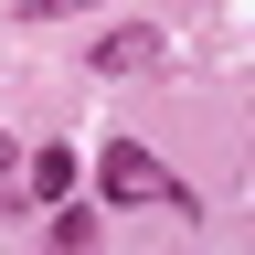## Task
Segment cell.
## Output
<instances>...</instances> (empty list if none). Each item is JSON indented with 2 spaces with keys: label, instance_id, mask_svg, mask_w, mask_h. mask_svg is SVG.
<instances>
[{
  "label": "cell",
  "instance_id": "2",
  "mask_svg": "<svg viewBox=\"0 0 255 255\" xmlns=\"http://www.w3.org/2000/svg\"><path fill=\"white\" fill-rule=\"evenodd\" d=\"M149 64H170V43H159L149 21H117L107 43H96V75H149Z\"/></svg>",
  "mask_w": 255,
  "mask_h": 255
},
{
  "label": "cell",
  "instance_id": "3",
  "mask_svg": "<svg viewBox=\"0 0 255 255\" xmlns=\"http://www.w3.org/2000/svg\"><path fill=\"white\" fill-rule=\"evenodd\" d=\"M75 170H85V159H75V149H64V138L21 159V181H32V191H43V202H64V191H75Z\"/></svg>",
  "mask_w": 255,
  "mask_h": 255
},
{
  "label": "cell",
  "instance_id": "5",
  "mask_svg": "<svg viewBox=\"0 0 255 255\" xmlns=\"http://www.w3.org/2000/svg\"><path fill=\"white\" fill-rule=\"evenodd\" d=\"M64 11H96V0H21V21H64Z\"/></svg>",
  "mask_w": 255,
  "mask_h": 255
},
{
  "label": "cell",
  "instance_id": "6",
  "mask_svg": "<svg viewBox=\"0 0 255 255\" xmlns=\"http://www.w3.org/2000/svg\"><path fill=\"white\" fill-rule=\"evenodd\" d=\"M11 170H21V149H11V138H0V181H11Z\"/></svg>",
  "mask_w": 255,
  "mask_h": 255
},
{
  "label": "cell",
  "instance_id": "1",
  "mask_svg": "<svg viewBox=\"0 0 255 255\" xmlns=\"http://www.w3.org/2000/svg\"><path fill=\"white\" fill-rule=\"evenodd\" d=\"M96 181H107V202H170V213H191V191L159 170V149H138V138H107Z\"/></svg>",
  "mask_w": 255,
  "mask_h": 255
},
{
  "label": "cell",
  "instance_id": "4",
  "mask_svg": "<svg viewBox=\"0 0 255 255\" xmlns=\"http://www.w3.org/2000/svg\"><path fill=\"white\" fill-rule=\"evenodd\" d=\"M53 255H96V202H75V191L53 202Z\"/></svg>",
  "mask_w": 255,
  "mask_h": 255
}]
</instances>
